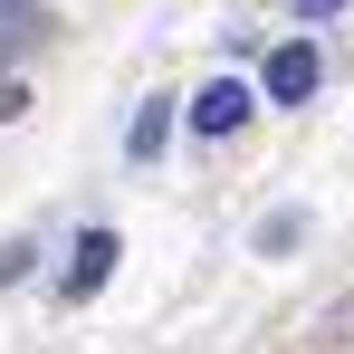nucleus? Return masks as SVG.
<instances>
[{
    "label": "nucleus",
    "instance_id": "f03ea898",
    "mask_svg": "<svg viewBox=\"0 0 354 354\" xmlns=\"http://www.w3.org/2000/svg\"><path fill=\"white\" fill-rule=\"evenodd\" d=\"M106 278H115V230H86V239H77V259H67V278H58L67 306H77V297H96Z\"/></svg>",
    "mask_w": 354,
    "mask_h": 354
},
{
    "label": "nucleus",
    "instance_id": "423d86ee",
    "mask_svg": "<svg viewBox=\"0 0 354 354\" xmlns=\"http://www.w3.org/2000/svg\"><path fill=\"white\" fill-rule=\"evenodd\" d=\"M297 10H306V19H335V10H345V0H297Z\"/></svg>",
    "mask_w": 354,
    "mask_h": 354
},
{
    "label": "nucleus",
    "instance_id": "f257e3e1",
    "mask_svg": "<svg viewBox=\"0 0 354 354\" xmlns=\"http://www.w3.org/2000/svg\"><path fill=\"white\" fill-rule=\"evenodd\" d=\"M316 77H326V58H316L306 39H288V48L268 58V96H278V106H306V96H316Z\"/></svg>",
    "mask_w": 354,
    "mask_h": 354
},
{
    "label": "nucleus",
    "instance_id": "20e7f679",
    "mask_svg": "<svg viewBox=\"0 0 354 354\" xmlns=\"http://www.w3.org/2000/svg\"><path fill=\"white\" fill-rule=\"evenodd\" d=\"M39 39H48V10H39V0H0V58L39 48Z\"/></svg>",
    "mask_w": 354,
    "mask_h": 354
},
{
    "label": "nucleus",
    "instance_id": "39448f33",
    "mask_svg": "<svg viewBox=\"0 0 354 354\" xmlns=\"http://www.w3.org/2000/svg\"><path fill=\"white\" fill-rule=\"evenodd\" d=\"M163 134H173V106L153 96V106L134 115V134H124V153H134V163H153V153H163Z\"/></svg>",
    "mask_w": 354,
    "mask_h": 354
},
{
    "label": "nucleus",
    "instance_id": "7ed1b4c3",
    "mask_svg": "<svg viewBox=\"0 0 354 354\" xmlns=\"http://www.w3.org/2000/svg\"><path fill=\"white\" fill-rule=\"evenodd\" d=\"M192 124H201V134H239V124H249V86H239V77H211V86L192 96Z\"/></svg>",
    "mask_w": 354,
    "mask_h": 354
}]
</instances>
